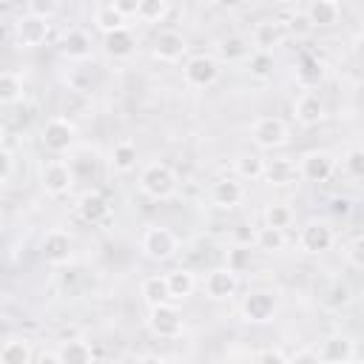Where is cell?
<instances>
[{"label": "cell", "mask_w": 364, "mask_h": 364, "mask_svg": "<svg viewBox=\"0 0 364 364\" xmlns=\"http://www.w3.org/2000/svg\"><path fill=\"white\" fill-rule=\"evenodd\" d=\"M293 114H296V122H299V125H304V128H316V125H321V122H324L327 108H324V102H321V97H318V94L304 91V94L296 100Z\"/></svg>", "instance_id": "16"}, {"label": "cell", "mask_w": 364, "mask_h": 364, "mask_svg": "<svg viewBox=\"0 0 364 364\" xmlns=\"http://www.w3.org/2000/svg\"><path fill=\"white\" fill-rule=\"evenodd\" d=\"M290 361H321V358H318V350H299L290 355Z\"/></svg>", "instance_id": "49"}, {"label": "cell", "mask_w": 364, "mask_h": 364, "mask_svg": "<svg viewBox=\"0 0 364 364\" xmlns=\"http://www.w3.org/2000/svg\"><path fill=\"white\" fill-rule=\"evenodd\" d=\"M176 185H179V179H176L173 168L165 165V162H151V165H145L142 173H139V191H142L148 199H156V202L171 199V196L176 193Z\"/></svg>", "instance_id": "1"}, {"label": "cell", "mask_w": 364, "mask_h": 364, "mask_svg": "<svg viewBox=\"0 0 364 364\" xmlns=\"http://www.w3.org/2000/svg\"><path fill=\"white\" fill-rule=\"evenodd\" d=\"M139 247H142V253H145L148 259H154V262H168V259L176 256V250H179V239H176L173 230L159 228V225H151V228L142 233Z\"/></svg>", "instance_id": "3"}, {"label": "cell", "mask_w": 364, "mask_h": 364, "mask_svg": "<svg viewBox=\"0 0 364 364\" xmlns=\"http://www.w3.org/2000/svg\"><path fill=\"white\" fill-rule=\"evenodd\" d=\"M102 48H105V54H108V57H114V60H125V57H131V54H134L136 40H134V34H131L128 28H119V31L105 34Z\"/></svg>", "instance_id": "22"}, {"label": "cell", "mask_w": 364, "mask_h": 364, "mask_svg": "<svg viewBox=\"0 0 364 364\" xmlns=\"http://www.w3.org/2000/svg\"><path fill=\"white\" fill-rule=\"evenodd\" d=\"M216 51H219V54H222L228 63L250 57V46H247V40H245V37H239V34L222 37V40H219V46H216Z\"/></svg>", "instance_id": "34"}, {"label": "cell", "mask_w": 364, "mask_h": 364, "mask_svg": "<svg viewBox=\"0 0 364 364\" xmlns=\"http://www.w3.org/2000/svg\"><path fill=\"white\" fill-rule=\"evenodd\" d=\"M136 156H139V151H136V145L131 142V139H119L114 148H111V168L117 171V173H128V171H134L136 168Z\"/></svg>", "instance_id": "25"}, {"label": "cell", "mask_w": 364, "mask_h": 364, "mask_svg": "<svg viewBox=\"0 0 364 364\" xmlns=\"http://www.w3.org/2000/svg\"><path fill=\"white\" fill-rule=\"evenodd\" d=\"M253 358H259V361H290V355L282 353V350H262V353H256Z\"/></svg>", "instance_id": "48"}, {"label": "cell", "mask_w": 364, "mask_h": 364, "mask_svg": "<svg viewBox=\"0 0 364 364\" xmlns=\"http://www.w3.org/2000/svg\"><path fill=\"white\" fill-rule=\"evenodd\" d=\"M293 219H296V213H293V208L287 205V202H270L267 208H264V225H270V228H290L293 225Z\"/></svg>", "instance_id": "37"}, {"label": "cell", "mask_w": 364, "mask_h": 364, "mask_svg": "<svg viewBox=\"0 0 364 364\" xmlns=\"http://www.w3.org/2000/svg\"><path fill=\"white\" fill-rule=\"evenodd\" d=\"M250 136L256 142V148L262 151H276L287 142V125L279 117H259L250 125Z\"/></svg>", "instance_id": "9"}, {"label": "cell", "mask_w": 364, "mask_h": 364, "mask_svg": "<svg viewBox=\"0 0 364 364\" xmlns=\"http://www.w3.org/2000/svg\"><path fill=\"white\" fill-rule=\"evenodd\" d=\"M276 310H279V301L270 290H250L245 299H242V318L250 321V324H267L276 318Z\"/></svg>", "instance_id": "5"}, {"label": "cell", "mask_w": 364, "mask_h": 364, "mask_svg": "<svg viewBox=\"0 0 364 364\" xmlns=\"http://www.w3.org/2000/svg\"><path fill=\"white\" fill-rule=\"evenodd\" d=\"M20 100H23V77L14 74V71H3L0 74V102L6 108H11Z\"/></svg>", "instance_id": "32"}, {"label": "cell", "mask_w": 364, "mask_h": 364, "mask_svg": "<svg viewBox=\"0 0 364 364\" xmlns=\"http://www.w3.org/2000/svg\"><path fill=\"white\" fill-rule=\"evenodd\" d=\"M148 330L156 338H179L185 330V318H182L179 307L165 301V304H156L148 310Z\"/></svg>", "instance_id": "4"}, {"label": "cell", "mask_w": 364, "mask_h": 364, "mask_svg": "<svg viewBox=\"0 0 364 364\" xmlns=\"http://www.w3.org/2000/svg\"><path fill=\"white\" fill-rule=\"evenodd\" d=\"M324 80V65L316 60V57H304L299 65H296V82L310 91V88H318V82Z\"/></svg>", "instance_id": "31"}, {"label": "cell", "mask_w": 364, "mask_h": 364, "mask_svg": "<svg viewBox=\"0 0 364 364\" xmlns=\"http://www.w3.org/2000/svg\"><path fill=\"white\" fill-rule=\"evenodd\" d=\"M40 182H43V191L51 199H60L74 188V168L68 162H63V159H51V162L43 165Z\"/></svg>", "instance_id": "8"}, {"label": "cell", "mask_w": 364, "mask_h": 364, "mask_svg": "<svg viewBox=\"0 0 364 364\" xmlns=\"http://www.w3.org/2000/svg\"><path fill=\"white\" fill-rule=\"evenodd\" d=\"M168 3H171V0H142L136 17H139L142 23H162L165 14H168Z\"/></svg>", "instance_id": "38"}, {"label": "cell", "mask_w": 364, "mask_h": 364, "mask_svg": "<svg viewBox=\"0 0 364 364\" xmlns=\"http://www.w3.org/2000/svg\"><path fill=\"white\" fill-rule=\"evenodd\" d=\"M330 210H333L336 216H347V213L353 210V202H350L347 196H336V199L330 202Z\"/></svg>", "instance_id": "46"}, {"label": "cell", "mask_w": 364, "mask_h": 364, "mask_svg": "<svg viewBox=\"0 0 364 364\" xmlns=\"http://www.w3.org/2000/svg\"><path fill=\"white\" fill-rule=\"evenodd\" d=\"M48 31H51L48 17H40V14H34V11L20 14V17L14 20V40H17V46H23V48H37V46H43V43L48 40Z\"/></svg>", "instance_id": "6"}, {"label": "cell", "mask_w": 364, "mask_h": 364, "mask_svg": "<svg viewBox=\"0 0 364 364\" xmlns=\"http://www.w3.org/2000/svg\"><path fill=\"white\" fill-rule=\"evenodd\" d=\"M205 296L208 299H213V301H228V299H233L236 296V290H239V273L236 270H230L228 264L225 267H213L208 276H205Z\"/></svg>", "instance_id": "11"}, {"label": "cell", "mask_w": 364, "mask_h": 364, "mask_svg": "<svg viewBox=\"0 0 364 364\" xmlns=\"http://www.w3.org/2000/svg\"><path fill=\"white\" fill-rule=\"evenodd\" d=\"M256 233L259 230H253V228H247V225H236L233 228V245H256Z\"/></svg>", "instance_id": "44"}, {"label": "cell", "mask_w": 364, "mask_h": 364, "mask_svg": "<svg viewBox=\"0 0 364 364\" xmlns=\"http://www.w3.org/2000/svg\"><path fill=\"white\" fill-rule=\"evenodd\" d=\"M185 51H188V43L179 31H159L151 46V54L159 63H179L185 57Z\"/></svg>", "instance_id": "14"}, {"label": "cell", "mask_w": 364, "mask_h": 364, "mask_svg": "<svg viewBox=\"0 0 364 364\" xmlns=\"http://www.w3.org/2000/svg\"><path fill=\"white\" fill-rule=\"evenodd\" d=\"M74 136H77V128H74V122L68 117H51V119H46V125L40 131L43 148L51 151V154L68 151L74 145Z\"/></svg>", "instance_id": "7"}, {"label": "cell", "mask_w": 364, "mask_h": 364, "mask_svg": "<svg viewBox=\"0 0 364 364\" xmlns=\"http://www.w3.org/2000/svg\"><path fill=\"white\" fill-rule=\"evenodd\" d=\"M165 279H168V290H171L173 301H182V299H188L196 290V276L188 267H176V270L165 273Z\"/></svg>", "instance_id": "23"}, {"label": "cell", "mask_w": 364, "mask_h": 364, "mask_svg": "<svg viewBox=\"0 0 364 364\" xmlns=\"http://www.w3.org/2000/svg\"><path fill=\"white\" fill-rule=\"evenodd\" d=\"M242 199H245V185H242L239 176H222L210 185V202L222 210L236 208Z\"/></svg>", "instance_id": "15"}, {"label": "cell", "mask_w": 364, "mask_h": 364, "mask_svg": "<svg viewBox=\"0 0 364 364\" xmlns=\"http://www.w3.org/2000/svg\"><path fill=\"white\" fill-rule=\"evenodd\" d=\"M128 17L114 6V3H108V6H100L97 11H94V26L102 31V34H111V31H119V28H128V23H125Z\"/></svg>", "instance_id": "29"}, {"label": "cell", "mask_w": 364, "mask_h": 364, "mask_svg": "<svg viewBox=\"0 0 364 364\" xmlns=\"http://www.w3.org/2000/svg\"><path fill=\"white\" fill-rule=\"evenodd\" d=\"M341 162H344V171L353 179H364V148H350Z\"/></svg>", "instance_id": "40"}, {"label": "cell", "mask_w": 364, "mask_h": 364, "mask_svg": "<svg viewBox=\"0 0 364 364\" xmlns=\"http://www.w3.org/2000/svg\"><path fill=\"white\" fill-rule=\"evenodd\" d=\"M282 40H284L282 23H276V20H262V23H256V28H253V46H256L259 51H273L276 46H282Z\"/></svg>", "instance_id": "20"}, {"label": "cell", "mask_w": 364, "mask_h": 364, "mask_svg": "<svg viewBox=\"0 0 364 364\" xmlns=\"http://www.w3.org/2000/svg\"><path fill=\"white\" fill-rule=\"evenodd\" d=\"M336 173V156L330 151H307L299 162V176L307 182H327Z\"/></svg>", "instance_id": "10"}, {"label": "cell", "mask_w": 364, "mask_h": 364, "mask_svg": "<svg viewBox=\"0 0 364 364\" xmlns=\"http://www.w3.org/2000/svg\"><path fill=\"white\" fill-rule=\"evenodd\" d=\"M284 245H287V239H284V230L282 228H270V225L259 228V233H256V247L259 250L279 253V250H284Z\"/></svg>", "instance_id": "35"}, {"label": "cell", "mask_w": 364, "mask_h": 364, "mask_svg": "<svg viewBox=\"0 0 364 364\" xmlns=\"http://www.w3.org/2000/svg\"><path fill=\"white\" fill-rule=\"evenodd\" d=\"M216 3H219L222 9H236V6L242 3V0H216Z\"/></svg>", "instance_id": "52"}, {"label": "cell", "mask_w": 364, "mask_h": 364, "mask_svg": "<svg viewBox=\"0 0 364 364\" xmlns=\"http://www.w3.org/2000/svg\"><path fill=\"white\" fill-rule=\"evenodd\" d=\"M273 68H276L273 51H259V48H256V51L247 57V71H250L253 80H267V77H273Z\"/></svg>", "instance_id": "36"}, {"label": "cell", "mask_w": 364, "mask_h": 364, "mask_svg": "<svg viewBox=\"0 0 364 364\" xmlns=\"http://www.w3.org/2000/svg\"><path fill=\"white\" fill-rule=\"evenodd\" d=\"M338 14H341V6L338 0H313L310 9H307V17L316 28H330L338 23Z\"/></svg>", "instance_id": "21"}, {"label": "cell", "mask_w": 364, "mask_h": 364, "mask_svg": "<svg viewBox=\"0 0 364 364\" xmlns=\"http://www.w3.org/2000/svg\"><path fill=\"white\" fill-rule=\"evenodd\" d=\"M250 247L247 245H233L230 250H228V267L230 270H236V273H242V270H247L250 267Z\"/></svg>", "instance_id": "39"}, {"label": "cell", "mask_w": 364, "mask_h": 364, "mask_svg": "<svg viewBox=\"0 0 364 364\" xmlns=\"http://www.w3.org/2000/svg\"><path fill=\"white\" fill-rule=\"evenodd\" d=\"M60 51H63L68 60L82 63V60L91 57V37H88L82 28H71V31H65V37H63V43H60Z\"/></svg>", "instance_id": "19"}, {"label": "cell", "mask_w": 364, "mask_h": 364, "mask_svg": "<svg viewBox=\"0 0 364 364\" xmlns=\"http://www.w3.org/2000/svg\"><path fill=\"white\" fill-rule=\"evenodd\" d=\"M139 296L148 307H156V304H165V301H173L171 299V290H168V279L165 276H148L139 287Z\"/></svg>", "instance_id": "26"}, {"label": "cell", "mask_w": 364, "mask_h": 364, "mask_svg": "<svg viewBox=\"0 0 364 364\" xmlns=\"http://www.w3.org/2000/svg\"><path fill=\"white\" fill-rule=\"evenodd\" d=\"M37 361H40V364H63V358H60V353H57V350H51V353H43Z\"/></svg>", "instance_id": "50"}, {"label": "cell", "mask_w": 364, "mask_h": 364, "mask_svg": "<svg viewBox=\"0 0 364 364\" xmlns=\"http://www.w3.org/2000/svg\"><path fill=\"white\" fill-rule=\"evenodd\" d=\"M318 358L327 364H347L355 358V341L350 336H330L321 341Z\"/></svg>", "instance_id": "18"}, {"label": "cell", "mask_w": 364, "mask_h": 364, "mask_svg": "<svg viewBox=\"0 0 364 364\" xmlns=\"http://www.w3.org/2000/svg\"><path fill=\"white\" fill-rule=\"evenodd\" d=\"M57 353H60L63 364H88V361H94V355H97V353H94V347H91L88 341H82V338L60 341Z\"/></svg>", "instance_id": "24"}, {"label": "cell", "mask_w": 364, "mask_h": 364, "mask_svg": "<svg viewBox=\"0 0 364 364\" xmlns=\"http://www.w3.org/2000/svg\"><path fill=\"white\" fill-rule=\"evenodd\" d=\"M11 173H14V151L9 145L0 148V182L9 185L11 182Z\"/></svg>", "instance_id": "42"}, {"label": "cell", "mask_w": 364, "mask_h": 364, "mask_svg": "<svg viewBox=\"0 0 364 364\" xmlns=\"http://www.w3.org/2000/svg\"><path fill=\"white\" fill-rule=\"evenodd\" d=\"M344 256H347V262H350L353 267L364 270V233H361V236H355V239L344 247Z\"/></svg>", "instance_id": "41"}, {"label": "cell", "mask_w": 364, "mask_h": 364, "mask_svg": "<svg viewBox=\"0 0 364 364\" xmlns=\"http://www.w3.org/2000/svg\"><path fill=\"white\" fill-rule=\"evenodd\" d=\"M219 74H222L219 60L210 54H193L182 65V77H185L188 88H210V85H216Z\"/></svg>", "instance_id": "2"}, {"label": "cell", "mask_w": 364, "mask_h": 364, "mask_svg": "<svg viewBox=\"0 0 364 364\" xmlns=\"http://www.w3.org/2000/svg\"><path fill=\"white\" fill-rule=\"evenodd\" d=\"M299 168L290 159H264V179L270 185H290L296 182Z\"/></svg>", "instance_id": "28"}, {"label": "cell", "mask_w": 364, "mask_h": 364, "mask_svg": "<svg viewBox=\"0 0 364 364\" xmlns=\"http://www.w3.org/2000/svg\"><path fill=\"white\" fill-rule=\"evenodd\" d=\"M287 28H290V34H293V37H307L316 26L310 23V17H307V14H293V17H290V23H287Z\"/></svg>", "instance_id": "43"}, {"label": "cell", "mask_w": 364, "mask_h": 364, "mask_svg": "<svg viewBox=\"0 0 364 364\" xmlns=\"http://www.w3.org/2000/svg\"><path fill=\"white\" fill-rule=\"evenodd\" d=\"M0 361L3 364H31L34 361L31 341H26V338H9V341H3Z\"/></svg>", "instance_id": "27"}, {"label": "cell", "mask_w": 364, "mask_h": 364, "mask_svg": "<svg viewBox=\"0 0 364 364\" xmlns=\"http://www.w3.org/2000/svg\"><path fill=\"white\" fill-rule=\"evenodd\" d=\"M350 301H353V290H350V284L341 282V279H333V282L327 284L324 296H321V304L330 307V310H341V307H347Z\"/></svg>", "instance_id": "33"}, {"label": "cell", "mask_w": 364, "mask_h": 364, "mask_svg": "<svg viewBox=\"0 0 364 364\" xmlns=\"http://www.w3.org/2000/svg\"><path fill=\"white\" fill-rule=\"evenodd\" d=\"M333 242H336V233H333V228L327 225V222H307L304 228H301V233H299V247L304 250V253H324V250H330L333 247Z\"/></svg>", "instance_id": "12"}, {"label": "cell", "mask_w": 364, "mask_h": 364, "mask_svg": "<svg viewBox=\"0 0 364 364\" xmlns=\"http://www.w3.org/2000/svg\"><path fill=\"white\" fill-rule=\"evenodd\" d=\"M40 253L46 259V264L51 267H63L71 262V236L65 230H48L43 236V245H40Z\"/></svg>", "instance_id": "13"}, {"label": "cell", "mask_w": 364, "mask_h": 364, "mask_svg": "<svg viewBox=\"0 0 364 364\" xmlns=\"http://www.w3.org/2000/svg\"><path fill=\"white\" fill-rule=\"evenodd\" d=\"M355 54H358V57H364V34H361V37H355Z\"/></svg>", "instance_id": "51"}, {"label": "cell", "mask_w": 364, "mask_h": 364, "mask_svg": "<svg viewBox=\"0 0 364 364\" xmlns=\"http://www.w3.org/2000/svg\"><path fill=\"white\" fill-rule=\"evenodd\" d=\"M54 9H57V0H28V11H34L40 17H51Z\"/></svg>", "instance_id": "45"}, {"label": "cell", "mask_w": 364, "mask_h": 364, "mask_svg": "<svg viewBox=\"0 0 364 364\" xmlns=\"http://www.w3.org/2000/svg\"><path fill=\"white\" fill-rule=\"evenodd\" d=\"M111 3H114L125 17H136V11H139V3H142V0H111Z\"/></svg>", "instance_id": "47"}, {"label": "cell", "mask_w": 364, "mask_h": 364, "mask_svg": "<svg viewBox=\"0 0 364 364\" xmlns=\"http://www.w3.org/2000/svg\"><path fill=\"white\" fill-rule=\"evenodd\" d=\"M233 171L239 179L245 182H256V179H264V159L259 154H239L233 159Z\"/></svg>", "instance_id": "30"}, {"label": "cell", "mask_w": 364, "mask_h": 364, "mask_svg": "<svg viewBox=\"0 0 364 364\" xmlns=\"http://www.w3.org/2000/svg\"><path fill=\"white\" fill-rule=\"evenodd\" d=\"M77 213H80V219L88 222V225H102V222H108V216H111V205H108V199H105L100 191H85V193L77 199Z\"/></svg>", "instance_id": "17"}]
</instances>
